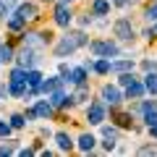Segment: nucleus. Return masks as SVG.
<instances>
[{"mask_svg": "<svg viewBox=\"0 0 157 157\" xmlns=\"http://www.w3.org/2000/svg\"><path fill=\"white\" fill-rule=\"evenodd\" d=\"M81 45H86V37L81 32H76V34H68V37H63L60 42H58V47H55V55L58 58H63V55H71L76 47H81Z\"/></svg>", "mask_w": 157, "mask_h": 157, "instance_id": "obj_1", "label": "nucleus"}, {"mask_svg": "<svg viewBox=\"0 0 157 157\" xmlns=\"http://www.w3.org/2000/svg\"><path fill=\"white\" fill-rule=\"evenodd\" d=\"M115 37L123 39V42H131L134 39V26H131L128 18H121V21H115Z\"/></svg>", "mask_w": 157, "mask_h": 157, "instance_id": "obj_2", "label": "nucleus"}, {"mask_svg": "<svg viewBox=\"0 0 157 157\" xmlns=\"http://www.w3.org/2000/svg\"><path fill=\"white\" fill-rule=\"evenodd\" d=\"M92 52L100 58H110V55H118V45H113V42H92Z\"/></svg>", "mask_w": 157, "mask_h": 157, "instance_id": "obj_3", "label": "nucleus"}, {"mask_svg": "<svg viewBox=\"0 0 157 157\" xmlns=\"http://www.w3.org/2000/svg\"><path fill=\"white\" fill-rule=\"evenodd\" d=\"M55 24H58V26H68V24H71V11H68V3H66V0L55 8Z\"/></svg>", "mask_w": 157, "mask_h": 157, "instance_id": "obj_4", "label": "nucleus"}, {"mask_svg": "<svg viewBox=\"0 0 157 157\" xmlns=\"http://www.w3.org/2000/svg\"><path fill=\"white\" fill-rule=\"evenodd\" d=\"M24 45L32 50H39L42 45H47V37L45 34H24Z\"/></svg>", "mask_w": 157, "mask_h": 157, "instance_id": "obj_5", "label": "nucleus"}, {"mask_svg": "<svg viewBox=\"0 0 157 157\" xmlns=\"http://www.w3.org/2000/svg\"><path fill=\"white\" fill-rule=\"evenodd\" d=\"M16 13L24 21H34V18H37V6H34V3H24V6H18Z\"/></svg>", "mask_w": 157, "mask_h": 157, "instance_id": "obj_6", "label": "nucleus"}, {"mask_svg": "<svg viewBox=\"0 0 157 157\" xmlns=\"http://www.w3.org/2000/svg\"><path fill=\"white\" fill-rule=\"evenodd\" d=\"M102 121H105V107L102 105H89V123H94V126H100Z\"/></svg>", "mask_w": 157, "mask_h": 157, "instance_id": "obj_7", "label": "nucleus"}, {"mask_svg": "<svg viewBox=\"0 0 157 157\" xmlns=\"http://www.w3.org/2000/svg\"><path fill=\"white\" fill-rule=\"evenodd\" d=\"M63 81H66V78H47V81H42V84H39V92H45V94H52V92L55 89H60L63 86Z\"/></svg>", "mask_w": 157, "mask_h": 157, "instance_id": "obj_8", "label": "nucleus"}, {"mask_svg": "<svg viewBox=\"0 0 157 157\" xmlns=\"http://www.w3.org/2000/svg\"><path fill=\"white\" fill-rule=\"evenodd\" d=\"M102 100H105L107 105H118V102H121V92H118L115 86H105V89H102Z\"/></svg>", "mask_w": 157, "mask_h": 157, "instance_id": "obj_9", "label": "nucleus"}, {"mask_svg": "<svg viewBox=\"0 0 157 157\" xmlns=\"http://www.w3.org/2000/svg\"><path fill=\"white\" fill-rule=\"evenodd\" d=\"M34 60H37V58H34V50H32V47H26V50H24L21 55H18V66H21V68L34 66Z\"/></svg>", "mask_w": 157, "mask_h": 157, "instance_id": "obj_10", "label": "nucleus"}, {"mask_svg": "<svg viewBox=\"0 0 157 157\" xmlns=\"http://www.w3.org/2000/svg\"><path fill=\"white\" fill-rule=\"evenodd\" d=\"M68 100H71V97H66L60 89H55V92L50 94V105H52V107H66V105H68Z\"/></svg>", "mask_w": 157, "mask_h": 157, "instance_id": "obj_11", "label": "nucleus"}, {"mask_svg": "<svg viewBox=\"0 0 157 157\" xmlns=\"http://www.w3.org/2000/svg\"><path fill=\"white\" fill-rule=\"evenodd\" d=\"M26 81H29V86H32V92H39L42 73H39V71H26Z\"/></svg>", "mask_w": 157, "mask_h": 157, "instance_id": "obj_12", "label": "nucleus"}, {"mask_svg": "<svg viewBox=\"0 0 157 157\" xmlns=\"http://www.w3.org/2000/svg\"><path fill=\"white\" fill-rule=\"evenodd\" d=\"M144 92H147V86L139 84V81H131V84H128V97H134V100H139Z\"/></svg>", "mask_w": 157, "mask_h": 157, "instance_id": "obj_13", "label": "nucleus"}, {"mask_svg": "<svg viewBox=\"0 0 157 157\" xmlns=\"http://www.w3.org/2000/svg\"><path fill=\"white\" fill-rule=\"evenodd\" d=\"M92 147H94V136L92 134H84L81 139H78V149L81 152H92Z\"/></svg>", "mask_w": 157, "mask_h": 157, "instance_id": "obj_14", "label": "nucleus"}, {"mask_svg": "<svg viewBox=\"0 0 157 157\" xmlns=\"http://www.w3.org/2000/svg\"><path fill=\"white\" fill-rule=\"evenodd\" d=\"M68 78H71L73 84H84V81H86V68H73Z\"/></svg>", "mask_w": 157, "mask_h": 157, "instance_id": "obj_15", "label": "nucleus"}, {"mask_svg": "<svg viewBox=\"0 0 157 157\" xmlns=\"http://www.w3.org/2000/svg\"><path fill=\"white\" fill-rule=\"evenodd\" d=\"M144 86H147V92L157 94V73H155V71H149V73H147V81H144Z\"/></svg>", "mask_w": 157, "mask_h": 157, "instance_id": "obj_16", "label": "nucleus"}, {"mask_svg": "<svg viewBox=\"0 0 157 157\" xmlns=\"http://www.w3.org/2000/svg\"><path fill=\"white\" fill-rule=\"evenodd\" d=\"M26 84H29V81H11V89H8V92L16 94V97H24V94H26V89H24Z\"/></svg>", "mask_w": 157, "mask_h": 157, "instance_id": "obj_17", "label": "nucleus"}, {"mask_svg": "<svg viewBox=\"0 0 157 157\" xmlns=\"http://www.w3.org/2000/svg\"><path fill=\"white\" fill-rule=\"evenodd\" d=\"M55 141H58L60 149H71V147H73V141L68 139V134H63V131H60V134H55Z\"/></svg>", "mask_w": 157, "mask_h": 157, "instance_id": "obj_18", "label": "nucleus"}, {"mask_svg": "<svg viewBox=\"0 0 157 157\" xmlns=\"http://www.w3.org/2000/svg\"><path fill=\"white\" fill-rule=\"evenodd\" d=\"M34 110H37V115H39V118H47V115H52V105H50V102H39V105L34 107Z\"/></svg>", "mask_w": 157, "mask_h": 157, "instance_id": "obj_19", "label": "nucleus"}, {"mask_svg": "<svg viewBox=\"0 0 157 157\" xmlns=\"http://www.w3.org/2000/svg\"><path fill=\"white\" fill-rule=\"evenodd\" d=\"M128 68H134V63L131 60H115V63H110V71H128Z\"/></svg>", "mask_w": 157, "mask_h": 157, "instance_id": "obj_20", "label": "nucleus"}, {"mask_svg": "<svg viewBox=\"0 0 157 157\" xmlns=\"http://www.w3.org/2000/svg\"><path fill=\"white\" fill-rule=\"evenodd\" d=\"M24 24H26V21H24V18L18 16V13H13V16L8 18V29H13V32H18V29H21Z\"/></svg>", "mask_w": 157, "mask_h": 157, "instance_id": "obj_21", "label": "nucleus"}, {"mask_svg": "<svg viewBox=\"0 0 157 157\" xmlns=\"http://www.w3.org/2000/svg\"><path fill=\"white\" fill-rule=\"evenodd\" d=\"M115 123L121 126V128H131V115H126V113H115Z\"/></svg>", "mask_w": 157, "mask_h": 157, "instance_id": "obj_22", "label": "nucleus"}, {"mask_svg": "<svg viewBox=\"0 0 157 157\" xmlns=\"http://www.w3.org/2000/svg\"><path fill=\"white\" fill-rule=\"evenodd\" d=\"M107 11H110V3H107V0H97L94 3V13L97 16H105Z\"/></svg>", "mask_w": 157, "mask_h": 157, "instance_id": "obj_23", "label": "nucleus"}, {"mask_svg": "<svg viewBox=\"0 0 157 157\" xmlns=\"http://www.w3.org/2000/svg\"><path fill=\"white\" fill-rule=\"evenodd\" d=\"M86 97H89V89H86L84 84H78V92H76V94L71 97V100H73V102H84Z\"/></svg>", "mask_w": 157, "mask_h": 157, "instance_id": "obj_24", "label": "nucleus"}, {"mask_svg": "<svg viewBox=\"0 0 157 157\" xmlns=\"http://www.w3.org/2000/svg\"><path fill=\"white\" fill-rule=\"evenodd\" d=\"M13 58V50H11V45H0V60L6 63V60H11Z\"/></svg>", "mask_w": 157, "mask_h": 157, "instance_id": "obj_25", "label": "nucleus"}, {"mask_svg": "<svg viewBox=\"0 0 157 157\" xmlns=\"http://www.w3.org/2000/svg\"><path fill=\"white\" fill-rule=\"evenodd\" d=\"M144 121H147L149 128H155V126H157V113H155V110H147V113H144Z\"/></svg>", "mask_w": 157, "mask_h": 157, "instance_id": "obj_26", "label": "nucleus"}, {"mask_svg": "<svg viewBox=\"0 0 157 157\" xmlns=\"http://www.w3.org/2000/svg\"><path fill=\"white\" fill-rule=\"evenodd\" d=\"M94 71H97V73H107V71H110V60H105V58L97 60V63H94Z\"/></svg>", "mask_w": 157, "mask_h": 157, "instance_id": "obj_27", "label": "nucleus"}, {"mask_svg": "<svg viewBox=\"0 0 157 157\" xmlns=\"http://www.w3.org/2000/svg\"><path fill=\"white\" fill-rule=\"evenodd\" d=\"M24 123H26V118H24V115H11V126H13V128H21Z\"/></svg>", "mask_w": 157, "mask_h": 157, "instance_id": "obj_28", "label": "nucleus"}, {"mask_svg": "<svg viewBox=\"0 0 157 157\" xmlns=\"http://www.w3.org/2000/svg\"><path fill=\"white\" fill-rule=\"evenodd\" d=\"M147 21H157V3L152 8H147Z\"/></svg>", "mask_w": 157, "mask_h": 157, "instance_id": "obj_29", "label": "nucleus"}, {"mask_svg": "<svg viewBox=\"0 0 157 157\" xmlns=\"http://www.w3.org/2000/svg\"><path fill=\"white\" fill-rule=\"evenodd\" d=\"M131 81H136V78L131 76V73H126V71H123V76H121V84H123V86H128Z\"/></svg>", "mask_w": 157, "mask_h": 157, "instance_id": "obj_30", "label": "nucleus"}, {"mask_svg": "<svg viewBox=\"0 0 157 157\" xmlns=\"http://www.w3.org/2000/svg\"><path fill=\"white\" fill-rule=\"evenodd\" d=\"M11 128H13L11 123H0V136H8V134H11Z\"/></svg>", "mask_w": 157, "mask_h": 157, "instance_id": "obj_31", "label": "nucleus"}, {"mask_svg": "<svg viewBox=\"0 0 157 157\" xmlns=\"http://www.w3.org/2000/svg\"><path fill=\"white\" fill-rule=\"evenodd\" d=\"M11 152H13V144H3V147H0V157L11 155Z\"/></svg>", "mask_w": 157, "mask_h": 157, "instance_id": "obj_32", "label": "nucleus"}, {"mask_svg": "<svg viewBox=\"0 0 157 157\" xmlns=\"http://www.w3.org/2000/svg\"><path fill=\"white\" fill-rule=\"evenodd\" d=\"M102 134H105V136H113V139H115V136H118V131L113 128V126H105V128H102Z\"/></svg>", "mask_w": 157, "mask_h": 157, "instance_id": "obj_33", "label": "nucleus"}, {"mask_svg": "<svg viewBox=\"0 0 157 157\" xmlns=\"http://www.w3.org/2000/svg\"><path fill=\"white\" fill-rule=\"evenodd\" d=\"M141 66H144V71H157V63H152V60H144Z\"/></svg>", "mask_w": 157, "mask_h": 157, "instance_id": "obj_34", "label": "nucleus"}, {"mask_svg": "<svg viewBox=\"0 0 157 157\" xmlns=\"http://www.w3.org/2000/svg\"><path fill=\"white\" fill-rule=\"evenodd\" d=\"M141 155H155V147H144V149H139Z\"/></svg>", "mask_w": 157, "mask_h": 157, "instance_id": "obj_35", "label": "nucleus"}, {"mask_svg": "<svg viewBox=\"0 0 157 157\" xmlns=\"http://www.w3.org/2000/svg\"><path fill=\"white\" fill-rule=\"evenodd\" d=\"M24 118H26V121H34V118H37V110H29V113H26Z\"/></svg>", "mask_w": 157, "mask_h": 157, "instance_id": "obj_36", "label": "nucleus"}, {"mask_svg": "<svg viewBox=\"0 0 157 157\" xmlns=\"http://www.w3.org/2000/svg\"><path fill=\"white\" fill-rule=\"evenodd\" d=\"M115 6H128V0H113Z\"/></svg>", "mask_w": 157, "mask_h": 157, "instance_id": "obj_37", "label": "nucleus"}, {"mask_svg": "<svg viewBox=\"0 0 157 157\" xmlns=\"http://www.w3.org/2000/svg\"><path fill=\"white\" fill-rule=\"evenodd\" d=\"M3 3H6V8H11L13 3H16V0H3Z\"/></svg>", "mask_w": 157, "mask_h": 157, "instance_id": "obj_38", "label": "nucleus"}, {"mask_svg": "<svg viewBox=\"0 0 157 157\" xmlns=\"http://www.w3.org/2000/svg\"><path fill=\"white\" fill-rule=\"evenodd\" d=\"M155 34H157V26H155Z\"/></svg>", "mask_w": 157, "mask_h": 157, "instance_id": "obj_39", "label": "nucleus"}, {"mask_svg": "<svg viewBox=\"0 0 157 157\" xmlns=\"http://www.w3.org/2000/svg\"><path fill=\"white\" fill-rule=\"evenodd\" d=\"M66 3H71V0H66Z\"/></svg>", "mask_w": 157, "mask_h": 157, "instance_id": "obj_40", "label": "nucleus"}]
</instances>
